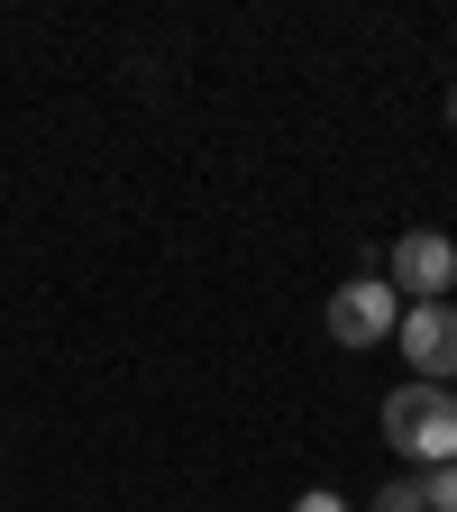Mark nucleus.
Here are the masks:
<instances>
[{"label": "nucleus", "instance_id": "obj_8", "mask_svg": "<svg viewBox=\"0 0 457 512\" xmlns=\"http://www.w3.org/2000/svg\"><path fill=\"white\" fill-rule=\"evenodd\" d=\"M448 128H457V92H448Z\"/></svg>", "mask_w": 457, "mask_h": 512}, {"label": "nucleus", "instance_id": "obj_1", "mask_svg": "<svg viewBox=\"0 0 457 512\" xmlns=\"http://www.w3.org/2000/svg\"><path fill=\"white\" fill-rule=\"evenodd\" d=\"M384 439L403 448V458L430 476V467H448L457 458V384H394V394H384Z\"/></svg>", "mask_w": 457, "mask_h": 512}, {"label": "nucleus", "instance_id": "obj_3", "mask_svg": "<svg viewBox=\"0 0 457 512\" xmlns=\"http://www.w3.org/2000/svg\"><path fill=\"white\" fill-rule=\"evenodd\" d=\"M394 284L403 302H448V284H457V238H439V229H403L394 238Z\"/></svg>", "mask_w": 457, "mask_h": 512}, {"label": "nucleus", "instance_id": "obj_6", "mask_svg": "<svg viewBox=\"0 0 457 512\" xmlns=\"http://www.w3.org/2000/svg\"><path fill=\"white\" fill-rule=\"evenodd\" d=\"M421 503H430V512H457V458H448V467H430V476H421Z\"/></svg>", "mask_w": 457, "mask_h": 512}, {"label": "nucleus", "instance_id": "obj_2", "mask_svg": "<svg viewBox=\"0 0 457 512\" xmlns=\"http://www.w3.org/2000/svg\"><path fill=\"white\" fill-rule=\"evenodd\" d=\"M394 330H403V293L384 284V275H357V284L330 293V339L339 348H384Z\"/></svg>", "mask_w": 457, "mask_h": 512}, {"label": "nucleus", "instance_id": "obj_4", "mask_svg": "<svg viewBox=\"0 0 457 512\" xmlns=\"http://www.w3.org/2000/svg\"><path fill=\"white\" fill-rule=\"evenodd\" d=\"M394 348H403V366H421V384H448L457 375V311L448 302H403Z\"/></svg>", "mask_w": 457, "mask_h": 512}, {"label": "nucleus", "instance_id": "obj_5", "mask_svg": "<svg viewBox=\"0 0 457 512\" xmlns=\"http://www.w3.org/2000/svg\"><path fill=\"white\" fill-rule=\"evenodd\" d=\"M366 512H430V503H421V476H394V485H384Z\"/></svg>", "mask_w": 457, "mask_h": 512}, {"label": "nucleus", "instance_id": "obj_7", "mask_svg": "<svg viewBox=\"0 0 457 512\" xmlns=\"http://www.w3.org/2000/svg\"><path fill=\"white\" fill-rule=\"evenodd\" d=\"M293 512H357L348 494H330V485H311V494H293Z\"/></svg>", "mask_w": 457, "mask_h": 512}]
</instances>
